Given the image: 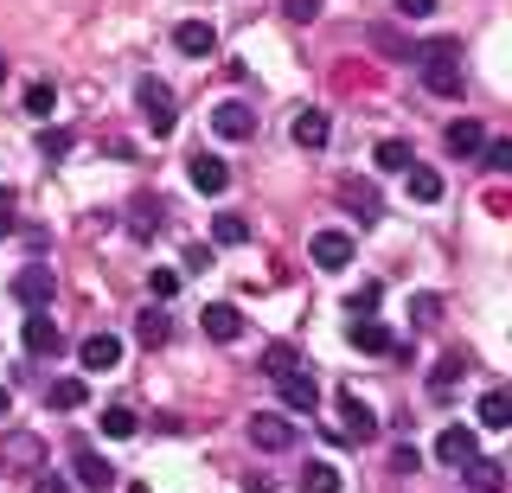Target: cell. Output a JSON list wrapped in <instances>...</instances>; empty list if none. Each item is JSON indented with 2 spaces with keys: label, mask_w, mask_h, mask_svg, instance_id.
<instances>
[{
  "label": "cell",
  "mask_w": 512,
  "mask_h": 493,
  "mask_svg": "<svg viewBox=\"0 0 512 493\" xmlns=\"http://www.w3.org/2000/svg\"><path fill=\"white\" fill-rule=\"evenodd\" d=\"M340 436H352V442H378L384 436L378 410L359 404V391H340Z\"/></svg>",
  "instance_id": "obj_4"
},
{
  "label": "cell",
  "mask_w": 512,
  "mask_h": 493,
  "mask_svg": "<svg viewBox=\"0 0 512 493\" xmlns=\"http://www.w3.org/2000/svg\"><path fill=\"white\" fill-rule=\"evenodd\" d=\"M0 468H7V474L45 468V442L32 436V429H7V436H0Z\"/></svg>",
  "instance_id": "obj_3"
},
{
  "label": "cell",
  "mask_w": 512,
  "mask_h": 493,
  "mask_svg": "<svg viewBox=\"0 0 512 493\" xmlns=\"http://www.w3.org/2000/svg\"><path fill=\"white\" fill-rule=\"evenodd\" d=\"M0 77H7V58H0Z\"/></svg>",
  "instance_id": "obj_46"
},
{
  "label": "cell",
  "mask_w": 512,
  "mask_h": 493,
  "mask_svg": "<svg viewBox=\"0 0 512 493\" xmlns=\"http://www.w3.org/2000/svg\"><path fill=\"white\" fill-rule=\"evenodd\" d=\"M461 372H468V359H461V353H442V359H436V372H429V391H436V397H448Z\"/></svg>",
  "instance_id": "obj_25"
},
{
  "label": "cell",
  "mask_w": 512,
  "mask_h": 493,
  "mask_svg": "<svg viewBox=\"0 0 512 493\" xmlns=\"http://www.w3.org/2000/svg\"><path fill=\"white\" fill-rule=\"evenodd\" d=\"M263 372H269V378H288V372H301L295 346H269V353H263Z\"/></svg>",
  "instance_id": "obj_32"
},
{
  "label": "cell",
  "mask_w": 512,
  "mask_h": 493,
  "mask_svg": "<svg viewBox=\"0 0 512 493\" xmlns=\"http://www.w3.org/2000/svg\"><path fill=\"white\" fill-rule=\"evenodd\" d=\"M7 410H13V391H7V385H0V417H7Z\"/></svg>",
  "instance_id": "obj_45"
},
{
  "label": "cell",
  "mask_w": 512,
  "mask_h": 493,
  "mask_svg": "<svg viewBox=\"0 0 512 493\" xmlns=\"http://www.w3.org/2000/svg\"><path fill=\"white\" fill-rule=\"evenodd\" d=\"M45 404H52V410H84L90 404L84 378H52V385H45Z\"/></svg>",
  "instance_id": "obj_21"
},
{
  "label": "cell",
  "mask_w": 512,
  "mask_h": 493,
  "mask_svg": "<svg viewBox=\"0 0 512 493\" xmlns=\"http://www.w3.org/2000/svg\"><path fill=\"white\" fill-rule=\"evenodd\" d=\"M301 493H340V468H333V461H314V468H301Z\"/></svg>",
  "instance_id": "obj_27"
},
{
  "label": "cell",
  "mask_w": 512,
  "mask_h": 493,
  "mask_svg": "<svg viewBox=\"0 0 512 493\" xmlns=\"http://www.w3.org/2000/svg\"><path fill=\"white\" fill-rule=\"evenodd\" d=\"M7 231H13V193L0 186V237H7Z\"/></svg>",
  "instance_id": "obj_43"
},
{
  "label": "cell",
  "mask_w": 512,
  "mask_h": 493,
  "mask_svg": "<svg viewBox=\"0 0 512 493\" xmlns=\"http://www.w3.org/2000/svg\"><path fill=\"white\" fill-rule=\"evenodd\" d=\"M372 161H378L384 173H410V167H416V154H410V141H397V135H391V141H378Z\"/></svg>",
  "instance_id": "obj_24"
},
{
  "label": "cell",
  "mask_w": 512,
  "mask_h": 493,
  "mask_svg": "<svg viewBox=\"0 0 512 493\" xmlns=\"http://www.w3.org/2000/svg\"><path fill=\"white\" fill-rule=\"evenodd\" d=\"M352 346H359V353H397V340L384 333V321H372V314H352Z\"/></svg>",
  "instance_id": "obj_17"
},
{
  "label": "cell",
  "mask_w": 512,
  "mask_h": 493,
  "mask_svg": "<svg viewBox=\"0 0 512 493\" xmlns=\"http://www.w3.org/2000/svg\"><path fill=\"white\" fill-rule=\"evenodd\" d=\"M52 289H58V282H52V269H45V263H26L20 276H13V301H20V308H32V314L52 308Z\"/></svg>",
  "instance_id": "obj_5"
},
{
  "label": "cell",
  "mask_w": 512,
  "mask_h": 493,
  "mask_svg": "<svg viewBox=\"0 0 512 493\" xmlns=\"http://www.w3.org/2000/svg\"><path fill=\"white\" fill-rule=\"evenodd\" d=\"M148 295L154 301H173V295H180V269H154V276H148Z\"/></svg>",
  "instance_id": "obj_36"
},
{
  "label": "cell",
  "mask_w": 512,
  "mask_h": 493,
  "mask_svg": "<svg viewBox=\"0 0 512 493\" xmlns=\"http://www.w3.org/2000/svg\"><path fill=\"white\" fill-rule=\"evenodd\" d=\"M173 45H180L186 58H212L218 52V33L205 20H180V26H173Z\"/></svg>",
  "instance_id": "obj_13"
},
{
  "label": "cell",
  "mask_w": 512,
  "mask_h": 493,
  "mask_svg": "<svg viewBox=\"0 0 512 493\" xmlns=\"http://www.w3.org/2000/svg\"><path fill=\"white\" fill-rule=\"evenodd\" d=\"M288 135H295V148H327V135H333V122H327V109H301V116H295V129H288Z\"/></svg>",
  "instance_id": "obj_15"
},
{
  "label": "cell",
  "mask_w": 512,
  "mask_h": 493,
  "mask_svg": "<svg viewBox=\"0 0 512 493\" xmlns=\"http://www.w3.org/2000/svg\"><path fill=\"white\" fill-rule=\"evenodd\" d=\"M404 186H410V199H416V205H436V199H442V173H436V167H410V173H404Z\"/></svg>",
  "instance_id": "obj_22"
},
{
  "label": "cell",
  "mask_w": 512,
  "mask_h": 493,
  "mask_svg": "<svg viewBox=\"0 0 512 493\" xmlns=\"http://www.w3.org/2000/svg\"><path fill=\"white\" fill-rule=\"evenodd\" d=\"M410 321L416 327H436L442 321V295H410Z\"/></svg>",
  "instance_id": "obj_35"
},
{
  "label": "cell",
  "mask_w": 512,
  "mask_h": 493,
  "mask_svg": "<svg viewBox=\"0 0 512 493\" xmlns=\"http://www.w3.org/2000/svg\"><path fill=\"white\" fill-rule=\"evenodd\" d=\"M372 308H378V282H365V289L346 301V314H372Z\"/></svg>",
  "instance_id": "obj_40"
},
{
  "label": "cell",
  "mask_w": 512,
  "mask_h": 493,
  "mask_svg": "<svg viewBox=\"0 0 512 493\" xmlns=\"http://www.w3.org/2000/svg\"><path fill=\"white\" fill-rule=\"evenodd\" d=\"M77 359H84V372H116V365H122V340H116V333H90V340L77 346Z\"/></svg>",
  "instance_id": "obj_11"
},
{
  "label": "cell",
  "mask_w": 512,
  "mask_h": 493,
  "mask_svg": "<svg viewBox=\"0 0 512 493\" xmlns=\"http://www.w3.org/2000/svg\"><path fill=\"white\" fill-rule=\"evenodd\" d=\"M135 429H141V423H135V410H128V404H109V410H103V436L122 442V436H135Z\"/></svg>",
  "instance_id": "obj_31"
},
{
  "label": "cell",
  "mask_w": 512,
  "mask_h": 493,
  "mask_svg": "<svg viewBox=\"0 0 512 493\" xmlns=\"http://www.w3.org/2000/svg\"><path fill=\"white\" fill-rule=\"evenodd\" d=\"M212 129H218L224 141H250V135H256V109H250V103H218V109H212Z\"/></svg>",
  "instance_id": "obj_9"
},
{
  "label": "cell",
  "mask_w": 512,
  "mask_h": 493,
  "mask_svg": "<svg viewBox=\"0 0 512 493\" xmlns=\"http://www.w3.org/2000/svg\"><path fill=\"white\" fill-rule=\"evenodd\" d=\"M436 461H448V468H468V461H480V436H474V429H442V436H436Z\"/></svg>",
  "instance_id": "obj_7"
},
{
  "label": "cell",
  "mask_w": 512,
  "mask_h": 493,
  "mask_svg": "<svg viewBox=\"0 0 512 493\" xmlns=\"http://www.w3.org/2000/svg\"><path fill=\"white\" fill-rule=\"evenodd\" d=\"M71 148H77L71 129H45V135H39V161H64Z\"/></svg>",
  "instance_id": "obj_33"
},
{
  "label": "cell",
  "mask_w": 512,
  "mask_h": 493,
  "mask_svg": "<svg viewBox=\"0 0 512 493\" xmlns=\"http://www.w3.org/2000/svg\"><path fill=\"white\" fill-rule=\"evenodd\" d=\"M160 212H167L160 199H135V218H128V231H135V237H154V231H160Z\"/></svg>",
  "instance_id": "obj_29"
},
{
  "label": "cell",
  "mask_w": 512,
  "mask_h": 493,
  "mask_svg": "<svg viewBox=\"0 0 512 493\" xmlns=\"http://www.w3.org/2000/svg\"><path fill=\"white\" fill-rule=\"evenodd\" d=\"M52 109H58V90H52V84L39 77V84L26 90V116H52Z\"/></svg>",
  "instance_id": "obj_34"
},
{
  "label": "cell",
  "mask_w": 512,
  "mask_h": 493,
  "mask_svg": "<svg viewBox=\"0 0 512 493\" xmlns=\"http://www.w3.org/2000/svg\"><path fill=\"white\" fill-rule=\"evenodd\" d=\"M340 199H346V212L359 218V225H378V193H372L365 180H346V186H340Z\"/></svg>",
  "instance_id": "obj_20"
},
{
  "label": "cell",
  "mask_w": 512,
  "mask_h": 493,
  "mask_svg": "<svg viewBox=\"0 0 512 493\" xmlns=\"http://www.w3.org/2000/svg\"><path fill=\"white\" fill-rule=\"evenodd\" d=\"M372 45H378V52H391V58H410L404 45H397V33H384V26H378V33H372Z\"/></svg>",
  "instance_id": "obj_42"
},
{
  "label": "cell",
  "mask_w": 512,
  "mask_h": 493,
  "mask_svg": "<svg viewBox=\"0 0 512 493\" xmlns=\"http://www.w3.org/2000/svg\"><path fill=\"white\" fill-rule=\"evenodd\" d=\"M205 333H212L218 346H231V340H244V314H237V301H212V308L199 314Z\"/></svg>",
  "instance_id": "obj_10"
},
{
  "label": "cell",
  "mask_w": 512,
  "mask_h": 493,
  "mask_svg": "<svg viewBox=\"0 0 512 493\" xmlns=\"http://www.w3.org/2000/svg\"><path fill=\"white\" fill-rule=\"evenodd\" d=\"M461 474H468V487H474V493H500V487H506V468H500V461H487V455L468 461Z\"/></svg>",
  "instance_id": "obj_23"
},
{
  "label": "cell",
  "mask_w": 512,
  "mask_h": 493,
  "mask_svg": "<svg viewBox=\"0 0 512 493\" xmlns=\"http://www.w3.org/2000/svg\"><path fill=\"white\" fill-rule=\"evenodd\" d=\"M212 237H218V244H250V218L244 212H218L212 218Z\"/></svg>",
  "instance_id": "obj_28"
},
{
  "label": "cell",
  "mask_w": 512,
  "mask_h": 493,
  "mask_svg": "<svg viewBox=\"0 0 512 493\" xmlns=\"http://www.w3.org/2000/svg\"><path fill=\"white\" fill-rule=\"evenodd\" d=\"M135 103H141V116H148V129H154V135H173L180 109H173V90L160 84V77H141V84H135Z\"/></svg>",
  "instance_id": "obj_2"
},
{
  "label": "cell",
  "mask_w": 512,
  "mask_h": 493,
  "mask_svg": "<svg viewBox=\"0 0 512 493\" xmlns=\"http://www.w3.org/2000/svg\"><path fill=\"white\" fill-rule=\"evenodd\" d=\"M20 340H26V353L32 359H52L58 353V321H52V314H26V327H20Z\"/></svg>",
  "instance_id": "obj_12"
},
{
  "label": "cell",
  "mask_w": 512,
  "mask_h": 493,
  "mask_svg": "<svg viewBox=\"0 0 512 493\" xmlns=\"http://www.w3.org/2000/svg\"><path fill=\"white\" fill-rule=\"evenodd\" d=\"M282 13H288V20H295V26H308L314 13H320V0H282Z\"/></svg>",
  "instance_id": "obj_39"
},
{
  "label": "cell",
  "mask_w": 512,
  "mask_h": 493,
  "mask_svg": "<svg viewBox=\"0 0 512 493\" xmlns=\"http://www.w3.org/2000/svg\"><path fill=\"white\" fill-rule=\"evenodd\" d=\"M391 468H397V474H416V468H423V455H416L410 442H397V449H391Z\"/></svg>",
  "instance_id": "obj_37"
},
{
  "label": "cell",
  "mask_w": 512,
  "mask_h": 493,
  "mask_svg": "<svg viewBox=\"0 0 512 493\" xmlns=\"http://www.w3.org/2000/svg\"><path fill=\"white\" fill-rule=\"evenodd\" d=\"M308 250H314L320 269H346V263H352V237H346V231H314Z\"/></svg>",
  "instance_id": "obj_14"
},
{
  "label": "cell",
  "mask_w": 512,
  "mask_h": 493,
  "mask_svg": "<svg viewBox=\"0 0 512 493\" xmlns=\"http://www.w3.org/2000/svg\"><path fill=\"white\" fill-rule=\"evenodd\" d=\"M480 423H487V429H512V391H487V397H480Z\"/></svg>",
  "instance_id": "obj_26"
},
{
  "label": "cell",
  "mask_w": 512,
  "mask_h": 493,
  "mask_svg": "<svg viewBox=\"0 0 512 493\" xmlns=\"http://www.w3.org/2000/svg\"><path fill=\"white\" fill-rule=\"evenodd\" d=\"M192 186H199V193H224V186H231V167L218 161V154H192Z\"/></svg>",
  "instance_id": "obj_19"
},
{
  "label": "cell",
  "mask_w": 512,
  "mask_h": 493,
  "mask_svg": "<svg viewBox=\"0 0 512 493\" xmlns=\"http://www.w3.org/2000/svg\"><path fill=\"white\" fill-rule=\"evenodd\" d=\"M397 13H404V20H429V13H436V0H397Z\"/></svg>",
  "instance_id": "obj_41"
},
{
  "label": "cell",
  "mask_w": 512,
  "mask_h": 493,
  "mask_svg": "<svg viewBox=\"0 0 512 493\" xmlns=\"http://www.w3.org/2000/svg\"><path fill=\"white\" fill-rule=\"evenodd\" d=\"M135 340H141V346H160V340H167V314H160V308L135 314Z\"/></svg>",
  "instance_id": "obj_30"
},
{
  "label": "cell",
  "mask_w": 512,
  "mask_h": 493,
  "mask_svg": "<svg viewBox=\"0 0 512 493\" xmlns=\"http://www.w3.org/2000/svg\"><path fill=\"white\" fill-rule=\"evenodd\" d=\"M250 442H256V449H269V455H282V449H295V423L256 410V417H250Z\"/></svg>",
  "instance_id": "obj_6"
},
{
  "label": "cell",
  "mask_w": 512,
  "mask_h": 493,
  "mask_svg": "<svg viewBox=\"0 0 512 493\" xmlns=\"http://www.w3.org/2000/svg\"><path fill=\"white\" fill-rule=\"evenodd\" d=\"M32 493H71V487H64L58 474H39V481H32Z\"/></svg>",
  "instance_id": "obj_44"
},
{
  "label": "cell",
  "mask_w": 512,
  "mask_h": 493,
  "mask_svg": "<svg viewBox=\"0 0 512 493\" xmlns=\"http://www.w3.org/2000/svg\"><path fill=\"white\" fill-rule=\"evenodd\" d=\"M448 154H461V161H468V154H487V129H480V122H468V116H461V122H448Z\"/></svg>",
  "instance_id": "obj_18"
},
{
  "label": "cell",
  "mask_w": 512,
  "mask_h": 493,
  "mask_svg": "<svg viewBox=\"0 0 512 493\" xmlns=\"http://www.w3.org/2000/svg\"><path fill=\"white\" fill-rule=\"evenodd\" d=\"M71 461H77V481H84L90 493H109L116 487V474H109V461L90 449V442H71Z\"/></svg>",
  "instance_id": "obj_8"
},
{
  "label": "cell",
  "mask_w": 512,
  "mask_h": 493,
  "mask_svg": "<svg viewBox=\"0 0 512 493\" xmlns=\"http://www.w3.org/2000/svg\"><path fill=\"white\" fill-rule=\"evenodd\" d=\"M276 385H282V404H288V410L314 417V404H320V385H314L308 372H288V378H276Z\"/></svg>",
  "instance_id": "obj_16"
},
{
  "label": "cell",
  "mask_w": 512,
  "mask_h": 493,
  "mask_svg": "<svg viewBox=\"0 0 512 493\" xmlns=\"http://www.w3.org/2000/svg\"><path fill=\"white\" fill-rule=\"evenodd\" d=\"M416 65H423V90H429V97H448V103L461 97V58H455V39L423 45V52H416Z\"/></svg>",
  "instance_id": "obj_1"
},
{
  "label": "cell",
  "mask_w": 512,
  "mask_h": 493,
  "mask_svg": "<svg viewBox=\"0 0 512 493\" xmlns=\"http://www.w3.org/2000/svg\"><path fill=\"white\" fill-rule=\"evenodd\" d=\"M487 167L493 173H512V141H487Z\"/></svg>",
  "instance_id": "obj_38"
}]
</instances>
